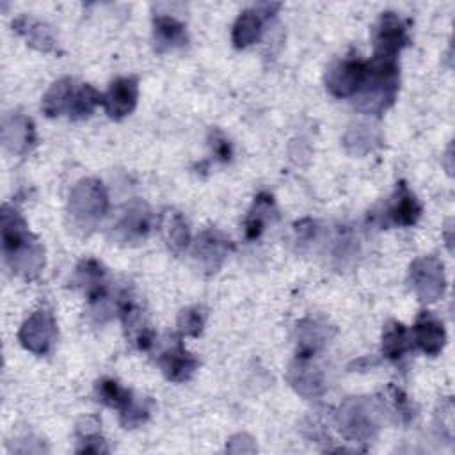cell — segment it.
I'll list each match as a JSON object with an SVG mask.
<instances>
[{
	"mask_svg": "<svg viewBox=\"0 0 455 455\" xmlns=\"http://www.w3.org/2000/svg\"><path fill=\"white\" fill-rule=\"evenodd\" d=\"M2 251L11 270L23 277H36L44 265L43 247L28 231L20 212L9 204L2 210Z\"/></svg>",
	"mask_w": 455,
	"mask_h": 455,
	"instance_id": "obj_1",
	"label": "cell"
},
{
	"mask_svg": "<svg viewBox=\"0 0 455 455\" xmlns=\"http://www.w3.org/2000/svg\"><path fill=\"white\" fill-rule=\"evenodd\" d=\"M398 89V66L395 59L373 57L368 62V73L357 96V108L368 114H379L386 110Z\"/></svg>",
	"mask_w": 455,
	"mask_h": 455,
	"instance_id": "obj_2",
	"label": "cell"
},
{
	"mask_svg": "<svg viewBox=\"0 0 455 455\" xmlns=\"http://www.w3.org/2000/svg\"><path fill=\"white\" fill-rule=\"evenodd\" d=\"M107 192L98 180H84L71 190L69 212L80 224H92L107 212Z\"/></svg>",
	"mask_w": 455,
	"mask_h": 455,
	"instance_id": "obj_3",
	"label": "cell"
},
{
	"mask_svg": "<svg viewBox=\"0 0 455 455\" xmlns=\"http://www.w3.org/2000/svg\"><path fill=\"white\" fill-rule=\"evenodd\" d=\"M98 400L108 407L121 411V421L128 425H139L146 419L148 409L142 403H137L132 396V391L123 387L114 379H103L96 386Z\"/></svg>",
	"mask_w": 455,
	"mask_h": 455,
	"instance_id": "obj_4",
	"label": "cell"
},
{
	"mask_svg": "<svg viewBox=\"0 0 455 455\" xmlns=\"http://www.w3.org/2000/svg\"><path fill=\"white\" fill-rule=\"evenodd\" d=\"M366 73H368V62L350 57V59L339 60L327 71L325 84H327V89L338 98L355 96L366 80Z\"/></svg>",
	"mask_w": 455,
	"mask_h": 455,
	"instance_id": "obj_5",
	"label": "cell"
},
{
	"mask_svg": "<svg viewBox=\"0 0 455 455\" xmlns=\"http://www.w3.org/2000/svg\"><path fill=\"white\" fill-rule=\"evenodd\" d=\"M375 57L395 59L398 52L409 43L407 28L398 14L382 12L373 30Z\"/></svg>",
	"mask_w": 455,
	"mask_h": 455,
	"instance_id": "obj_6",
	"label": "cell"
},
{
	"mask_svg": "<svg viewBox=\"0 0 455 455\" xmlns=\"http://www.w3.org/2000/svg\"><path fill=\"white\" fill-rule=\"evenodd\" d=\"M55 334L57 331H55L53 316L48 311L39 309L23 322L18 338L27 350L37 355H43L50 350L55 339Z\"/></svg>",
	"mask_w": 455,
	"mask_h": 455,
	"instance_id": "obj_7",
	"label": "cell"
},
{
	"mask_svg": "<svg viewBox=\"0 0 455 455\" xmlns=\"http://www.w3.org/2000/svg\"><path fill=\"white\" fill-rule=\"evenodd\" d=\"M411 281L421 300L434 302L444 290L443 265L435 258L416 259L411 265Z\"/></svg>",
	"mask_w": 455,
	"mask_h": 455,
	"instance_id": "obj_8",
	"label": "cell"
},
{
	"mask_svg": "<svg viewBox=\"0 0 455 455\" xmlns=\"http://www.w3.org/2000/svg\"><path fill=\"white\" fill-rule=\"evenodd\" d=\"M139 96V85L133 76H123L110 84L107 94L103 96L105 110L110 117L121 119L128 116L135 105Z\"/></svg>",
	"mask_w": 455,
	"mask_h": 455,
	"instance_id": "obj_9",
	"label": "cell"
},
{
	"mask_svg": "<svg viewBox=\"0 0 455 455\" xmlns=\"http://www.w3.org/2000/svg\"><path fill=\"white\" fill-rule=\"evenodd\" d=\"M114 228L116 235L124 242L144 240L151 229V213L144 203L135 201L126 206L123 217Z\"/></svg>",
	"mask_w": 455,
	"mask_h": 455,
	"instance_id": "obj_10",
	"label": "cell"
},
{
	"mask_svg": "<svg viewBox=\"0 0 455 455\" xmlns=\"http://www.w3.org/2000/svg\"><path fill=\"white\" fill-rule=\"evenodd\" d=\"M4 146L12 153H27L36 142V130L28 117L12 114L4 119L2 124Z\"/></svg>",
	"mask_w": 455,
	"mask_h": 455,
	"instance_id": "obj_11",
	"label": "cell"
},
{
	"mask_svg": "<svg viewBox=\"0 0 455 455\" xmlns=\"http://www.w3.org/2000/svg\"><path fill=\"white\" fill-rule=\"evenodd\" d=\"M158 364L165 377L172 382H185L192 377L194 370L197 368L196 357H192L181 345V341H174L171 348L162 352L158 357Z\"/></svg>",
	"mask_w": 455,
	"mask_h": 455,
	"instance_id": "obj_12",
	"label": "cell"
},
{
	"mask_svg": "<svg viewBox=\"0 0 455 455\" xmlns=\"http://www.w3.org/2000/svg\"><path fill=\"white\" fill-rule=\"evenodd\" d=\"M228 249L229 240L224 238L219 231H204L196 242L194 256L204 270L215 272L228 254Z\"/></svg>",
	"mask_w": 455,
	"mask_h": 455,
	"instance_id": "obj_13",
	"label": "cell"
},
{
	"mask_svg": "<svg viewBox=\"0 0 455 455\" xmlns=\"http://www.w3.org/2000/svg\"><path fill=\"white\" fill-rule=\"evenodd\" d=\"M412 341L428 355H437L446 341L443 323L430 313H421L412 331Z\"/></svg>",
	"mask_w": 455,
	"mask_h": 455,
	"instance_id": "obj_14",
	"label": "cell"
},
{
	"mask_svg": "<svg viewBox=\"0 0 455 455\" xmlns=\"http://www.w3.org/2000/svg\"><path fill=\"white\" fill-rule=\"evenodd\" d=\"M339 425L343 432L354 439H368L375 428L368 407L361 400H352L343 407V412L339 414Z\"/></svg>",
	"mask_w": 455,
	"mask_h": 455,
	"instance_id": "obj_15",
	"label": "cell"
},
{
	"mask_svg": "<svg viewBox=\"0 0 455 455\" xmlns=\"http://www.w3.org/2000/svg\"><path fill=\"white\" fill-rule=\"evenodd\" d=\"M386 215L387 220L395 226H412L419 219L421 206L414 194L405 187V183L398 185L396 194L386 210Z\"/></svg>",
	"mask_w": 455,
	"mask_h": 455,
	"instance_id": "obj_16",
	"label": "cell"
},
{
	"mask_svg": "<svg viewBox=\"0 0 455 455\" xmlns=\"http://www.w3.org/2000/svg\"><path fill=\"white\" fill-rule=\"evenodd\" d=\"M288 379L291 386L304 396H315L322 391V375L309 364V357H299L297 363L290 368Z\"/></svg>",
	"mask_w": 455,
	"mask_h": 455,
	"instance_id": "obj_17",
	"label": "cell"
},
{
	"mask_svg": "<svg viewBox=\"0 0 455 455\" xmlns=\"http://www.w3.org/2000/svg\"><path fill=\"white\" fill-rule=\"evenodd\" d=\"M153 25H155L156 48L160 52L176 48V46H183L187 43L185 25L180 23L176 18L165 16V14H156Z\"/></svg>",
	"mask_w": 455,
	"mask_h": 455,
	"instance_id": "obj_18",
	"label": "cell"
},
{
	"mask_svg": "<svg viewBox=\"0 0 455 455\" xmlns=\"http://www.w3.org/2000/svg\"><path fill=\"white\" fill-rule=\"evenodd\" d=\"M76 281L85 288V293L91 302H100L105 299V270L96 259L82 261L76 268Z\"/></svg>",
	"mask_w": 455,
	"mask_h": 455,
	"instance_id": "obj_19",
	"label": "cell"
},
{
	"mask_svg": "<svg viewBox=\"0 0 455 455\" xmlns=\"http://www.w3.org/2000/svg\"><path fill=\"white\" fill-rule=\"evenodd\" d=\"M75 84L71 78H60L57 80L44 94L43 98V112L48 116V117H53V116H59L62 112H68L69 108V101L73 98V92H75Z\"/></svg>",
	"mask_w": 455,
	"mask_h": 455,
	"instance_id": "obj_20",
	"label": "cell"
},
{
	"mask_svg": "<svg viewBox=\"0 0 455 455\" xmlns=\"http://www.w3.org/2000/svg\"><path fill=\"white\" fill-rule=\"evenodd\" d=\"M261 25H263V20H261V12L258 9L243 11L233 27L235 46L243 48V46L254 43L259 37Z\"/></svg>",
	"mask_w": 455,
	"mask_h": 455,
	"instance_id": "obj_21",
	"label": "cell"
},
{
	"mask_svg": "<svg viewBox=\"0 0 455 455\" xmlns=\"http://www.w3.org/2000/svg\"><path fill=\"white\" fill-rule=\"evenodd\" d=\"M412 338L409 336V331L400 322H391L384 327L382 334V354L387 359H400L409 348Z\"/></svg>",
	"mask_w": 455,
	"mask_h": 455,
	"instance_id": "obj_22",
	"label": "cell"
},
{
	"mask_svg": "<svg viewBox=\"0 0 455 455\" xmlns=\"http://www.w3.org/2000/svg\"><path fill=\"white\" fill-rule=\"evenodd\" d=\"M274 199L268 194H259L256 196L254 208L251 210L247 220H245V235L247 238H258L261 231L265 229L267 222L270 220L274 213Z\"/></svg>",
	"mask_w": 455,
	"mask_h": 455,
	"instance_id": "obj_23",
	"label": "cell"
},
{
	"mask_svg": "<svg viewBox=\"0 0 455 455\" xmlns=\"http://www.w3.org/2000/svg\"><path fill=\"white\" fill-rule=\"evenodd\" d=\"M162 226H164V235L169 247L174 252H181L190 242V233L185 219L178 212H167L164 215Z\"/></svg>",
	"mask_w": 455,
	"mask_h": 455,
	"instance_id": "obj_24",
	"label": "cell"
},
{
	"mask_svg": "<svg viewBox=\"0 0 455 455\" xmlns=\"http://www.w3.org/2000/svg\"><path fill=\"white\" fill-rule=\"evenodd\" d=\"M100 103H103V96L94 87L82 84L73 92L68 114L73 119H82V117H87Z\"/></svg>",
	"mask_w": 455,
	"mask_h": 455,
	"instance_id": "obj_25",
	"label": "cell"
},
{
	"mask_svg": "<svg viewBox=\"0 0 455 455\" xmlns=\"http://www.w3.org/2000/svg\"><path fill=\"white\" fill-rule=\"evenodd\" d=\"M16 28V32L23 34L30 44H34L39 50H52L53 48V37L50 36L48 28L43 27L37 21H32L28 18H18L12 25Z\"/></svg>",
	"mask_w": 455,
	"mask_h": 455,
	"instance_id": "obj_26",
	"label": "cell"
},
{
	"mask_svg": "<svg viewBox=\"0 0 455 455\" xmlns=\"http://www.w3.org/2000/svg\"><path fill=\"white\" fill-rule=\"evenodd\" d=\"M299 332V350L297 355L299 357H311L315 354V350L323 343V329L322 325H318L313 320H306L300 323V327L297 329Z\"/></svg>",
	"mask_w": 455,
	"mask_h": 455,
	"instance_id": "obj_27",
	"label": "cell"
},
{
	"mask_svg": "<svg viewBox=\"0 0 455 455\" xmlns=\"http://www.w3.org/2000/svg\"><path fill=\"white\" fill-rule=\"evenodd\" d=\"M204 320H206L204 309L196 306V307H187L185 311H181V315L178 318V325H180L181 334L197 336L204 325Z\"/></svg>",
	"mask_w": 455,
	"mask_h": 455,
	"instance_id": "obj_28",
	"label": "cell"
},
{
	"mask_svg": "<svg viewBox=\"0 0 455 455\" xmlns=\"http://www.w3.org/2000/svg\"><path fill=\"white\" fill-rule=\"evenodd\" d=\"M210 146H212V151L215 153V156L222 162H228L231 158V146H229V140L217 130H213L210 133Z\"/></svg>",
	"mask_w": 455,
	"mask_h": 455,
	"instance_id": "obj_29",
	"label": "cell"
}]
</instances>
